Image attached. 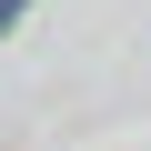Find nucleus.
<instances>
[{"mask_svg":"<svg viewBox=\"0 0 151 151\" xmlns=\"http://www.w3.org/2000/svg\"><path fill=\"white\" fill-rule=\"evenodd\" d=\"M20 10H30V0H0V30H10V20H20Z\"/></svg>","mask_w":151,"mask_h":151,"instance_id":"obj_1","label":"nucleus"}]
</instances>
